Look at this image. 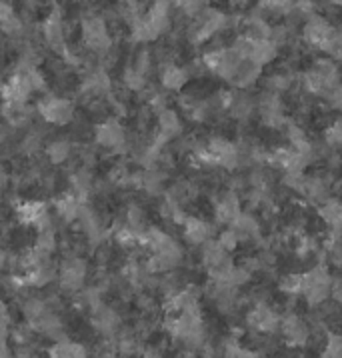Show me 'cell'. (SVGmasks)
Segmentation results:
<instances>
[{"mask_svg":"<svg viewBox=\"0 0 342 358\" xmlns=\"http://www.w3.org/2000/svg\"><path fill=\"white\" fill-rule=\"evenodd\" d=\"M327 143L334 144V146L341 143V124L339 122L327 129Z\"/></svg>","mask_w":342,"mask_h":358,"instance_id":"17","label":"cell"},{"mask_svg":"<svg viewBox=\"0 0 342 358\" xmlns=\"http://www.w3.org/2000/svg\"><path fill=\"white\" fill-rule=\"evenodd\" d=\"M185 224V234L186 241L192 244H202L208 236V227L199 220V218H192V216H186V220L183 222Z\"/></svg>","mask_w":342,"mask_h":358,"instance_id":"3","label":"cell"},{"mask_svg":"<svg viewBox=\"0 0 342 358\" xmlns=\"http://www.w3.org/2000/svg\"><path fill=\"white\" fill-rule=\"evenodd\" d=\"M44 36L46 41L52 44L55 48H62L64 46V30L58 18H50L44 27Z\"/></svg>","mask_w":342,"mask_h":358,"instance_id":"6","label":"cell"},{"mask_svg":"<svg viewBox=\"0 0 342 358\" xmlns=\"http://www.w3.org/2000/svg\"><path fill=\"white\" fill-rule=\"evenodd\" d=\"M341 350H342L341 336H336V334H328L327 350H325V355H327V357H341Z\"/></svg>","mask_w":342,"mask_h":358,"instance_id":"14","label":"cell"},{"mask_svg":"<svg viewBox=\"0 0 342 358\" xmlns=\"http://www.w3.org/2000/svg\"><path fill=\"white\" fill-rule=\"evenodd\" d=\"M44 213H46V208H44L43 202H27V204H22V206L18 208L20 220L27 222V224H36V220H38Z\"/></svg>","mask_w":342,"mask_h":358,"instance_id":"7","label":"cell"},{"mask_svg":"<svg viewBox=\"0 0 342 358\" xmlns=\"http://www.w3.org/2000/svg\"><path fill=\"white\" fill-rule=\"evenodd\" d=\"M285 334L288 336V341L292 344H304L308 341V330L306 327L300 322L299 318H294V316H290V318H286L285 320Z\"/></svg>","mask_w":342,"mask_h":358,"instance_id":"5","label":"cell"},{"mask_svg":"<svg viewBox=\"0 0 342 358\" xmlns=\"http://www.w3.org/2000/svg\"><path fill=\"white\" fill-rule=\"evenodd\" d=\"M322 216L330 227H339L341 224V204L336 201H328L322 206Z\"/></svg>","mask_w":342,"mask_h":358,"instance_id":"10","label":"cell"},{"mask_svg":"<svg viewBox=\"0 0 342 358\" xmlns=\"http://www.w3.org/2000/svg\"><path fill=\"white\" fill-rule=\"evenodd\" d=\"M160 129H162V134L169 138L172 134H176L180 130V120L178 116L174 115L172 110H160Z\"/></svg>","mask_w":342,"mask_h":358,"instance_id":"8","label":"cell"},{"mask_svg":"<svg viewBox=\"0 0 342 358\" xmlns=\"http://www.w3.org/2000/svg\"><path fill=\"white\" fill-rule=\"evenodd\" d=\"M186 80V72L180 71V69H166L164 72V86L171 88V90H176L180 86L185 85Z\"/></svg>","mask_w":342,"mask_h":358,"instance_id":"11","label":"cell"},{"mask_svg":"<svg viewBox=\"0 0 342 358\" xmlns=\"http://www.w3.org/2000/svg\"><path fill=\"white\" fill-rule=\"evenodd\" d=\"M48 155H50V158L55 162H62V160H66V157L71 155V146H69V143L58 141V143H55L48 148Z\"/></svg>","mask_w":342,"mask_h":358,"instance_id":"13","label":"cell"},{"mask_svg":"<svg viewBox=\"0 0 342 358\" xmlns=\"http://www.w3.org/2000/svg\"><path fill=\"white\" fill-rule=\"evenodd\" d=\"M97 138L104 146H118V144L124 141V134H122V129L116 122H104L97 130Z\"/></svg>","mask_w":342,"mask_h":358,"instance_id":"4","label":"cell"},{"mask_svg":"<svg viewBox=\"0 0 342 358\" xmlns=\"http://www.w3.org/2000/svg\"><path fill=\"white\" fill-rule=\"evenodd\" d=\"M260 4L266 10H278V13H286V10L292 8V2L290 0H260Z\"/></svg>","mask_w":342,"mask_h":358,"instance_id":"15","label":"cell"},{"mask_svg":"<svg viewBox=\"0 0 342 358\" xmlns=\"http://www.w3.org/2000/svg\"><path fill=\"white\" fill-rule=\"evenodd\" d=\"M52 355L55 357H83L85 355V348L80 344L60 343L52 348Z\"/></svg>","mask_w":342,"mask_h":358,"instance_id":"9","label":"cell"},{"mask_svg":"<svg viewBox=\"0 0 342 358\" xmlns=\"http://www.w3.org/2000/svg\"><path fill=\"white\" fill-rule=\"evenodd\" d=\"M238 215H241V206H238V201H236L234 194H227L222 201L218 202V206H216V218H218V222L230 224Z\"/></svg>","mask_w":342,"mask_h":358,"instance_id":"2","label":"cell"},{"mask_svg":"<svg viewBox=\"0 0 342 358\" xmlns=\"http://www.w3.org/2000/svg\"><path fill=\"white\" fill-rule=\"evenodd\" d=\"M41 115H43L48 122L66 124L72 116V104L66 101L50 99V101H46L41 104Z\"/></svg>","mask_w":342,"mask_h":358,"instance_id":"1","label":"cell"},{"mask_svg":"<svg viewBox=\"0 0 342 358\" xmlns=\"http://www.w3.org/2000/svg\"><path fill=\"white\" fill-rule=\"evenodd\" d=\"M216 243L220 244V246H222V248L228 252V250H234V246L238 244V236H236V232H234V230H227V232H222V234H220V238H218Z\"/></svg>","mask_w":342,"mask_h":358,"instance_id":"16","label":"cell"},{"mask_svg":"<svg viewBox=\"0 0 342 358\" xmlns=\"http://www.w3.org/2000/svg\"><path fill=\"white\" fill-rule=\"evenodd\" d=\"M280 288L288 294H299L304 288V274H290L280 282Z\"/></svg>","mask_w":342,"mask_h":358,"instance_id":"12","label":"cell"}]
</instances>
